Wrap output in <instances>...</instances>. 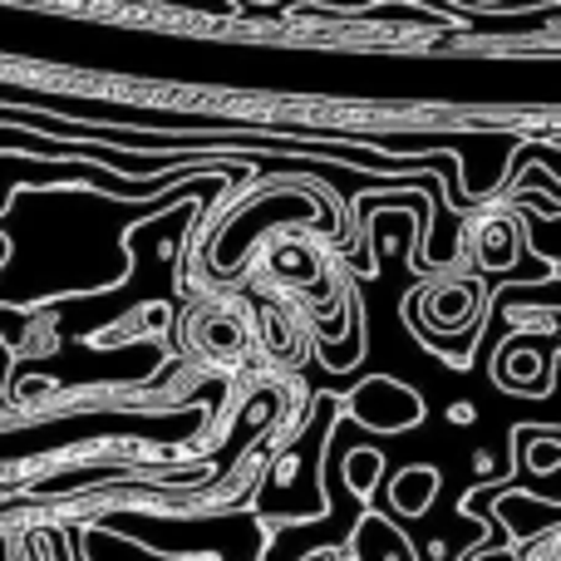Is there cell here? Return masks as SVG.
Returning <instances> with one entry per match:
<instances>
[{
	"label": "cell",
	"mask_w": 561,
	"mask_h": 561,
	"mask_svg": "<svg viewBox=\"0 0 561 561\" xmlns=\"http://www.w3.org/2000/svg\"><path fill=\"white\" fill-rule=\"evenodd\" d=\"M434 493H438V478L428 473V468H409V473L394 483V503L404 507L409 517H419V513H424V507H428V497H434Z\"/></svg>",
	"instance_id": "6da1fadb"
}]
</instances>
